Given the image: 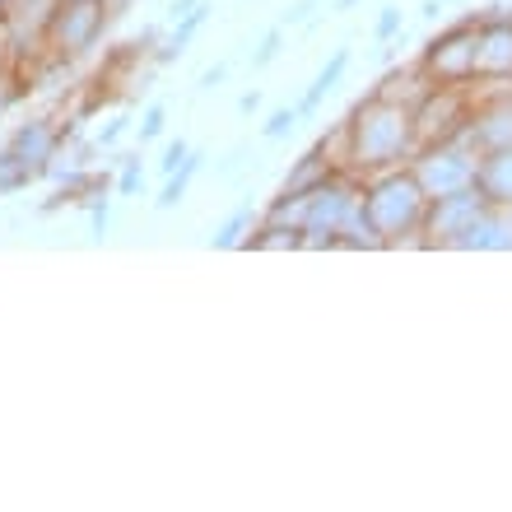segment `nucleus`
Listing matches in <instances>:
<instances>
[{
	"label": "nucleus",
	"instance_id": "obj_1",
	"mask_svg": "<svg viewBox=\"0 0 512 512\" xmlns=\"http://www.w3.org/2000/svg\"><path fill=\"white\" fill-rule=\"evenodd\" d=\"M415 135V112L401 108V103H387V98H373L354 112V159L364 168H378V163H396Z\"/></svg>",
	"mask_w": 512,
	"mask_h": 512
},
{
	"label": "nucleus",
	"instance_id": "obj_21",
	"mask_svg": "<svg viewBox=\"0 0 512 512\" xmlns=\"http://www.w3.org/2000/svg\"><path fill=\"white\" fill-rule=\"evenodd\" d=\"M108 229H112L108 205H94V238H108Z\"/></svg>",
	"mask_w": 512,
	"mask_h": 512
},
{
	"label": "nucleus",
	"instance_id": "obj_3",
	"mask_svg": "<svg viewBox=\"0 0 512 512\" xmlns=\"http://www.w3.org/2000/svg\"><path fill=\"white\" fill-rule=\"evenodd\" d=\"M103 33V0H61L52 10V38L61 56H80Z\"/></svg>",
	"mask_w": 512,
	"mask_h": 512
},
{
	"label": "nucleus",
	"instance_id": "obj_9",
	"mask_svg": "<svg viewBox=\"0 0 512 512\" xmlns=\"http://www.w3.org/2000/svg\"><path fill=\"white\" fill-rule=\"evenodd\" d=\"M210 19V10L205 5H196V10L187 14V19H177V28H173V38L163 42V52H159V66H168V61H177V56L187 52V42L201 33V24Z\"/></svg>",
	"mask_w": 512,
	"mask_h": 512
},
{
	"label": "nucleus",
	"instance_id": "obj_12",
	"mask_svg": "<svg viewBox=\"0 0 512 512\" xmlns=\"http://www.w3.org/2000/svg\"><path fill=\"white\" fill-rule=\"evenodd\" d=\"M247 224H252V210H247V205L243 210H233V215L224 219V229L215 233V247H238L243 243V233H247Z\"/></svg>",
	"mask_w": 512,
	"mask_h": 512
},
{
	"label": "nucleus",
	"instance_id": "obj_24",
	"mask_svg": "<svg viewBox=\"0 0 512 512\" xmlns=\"http://www.w3.org/2000/svg\"><path fill=\"white\" fill-rule=\"evenodd\" d=\"M359 0H336V14H345V10H354Z\"/></svg>",
	"mask_w": 512,
	"mask_h": 512
},
{
	"label": "nucleus",
	"instance_id": "obj_17",
	"mask_svg": "<svg viewBox=\"0 0 512 512\" xmlns=\"http://www.w3.org/2000/svg\"><path fill=\"white\" fill-rule=\"evenodd\" d=\"M163 122H168V112H163V103H154V108L145 112V122H140V140H159Z\"/></svg>",
	"mask_w": 512,
	"mask_h": 512
},
{
	"label": "nucleus",
	"instance_id": "obj_8",
	"mask_svg": "<svg viewBox=\"0 0 512 512\" xmlns=\"http://www.w3.org/2000/svg\"><path fill=\"white\" fill-rule=\"evenodd\" d=\"M345 70H350V52L340 47V52H336V56H331V61H326V66H322V75L312 80V89H308V94H303V103H298V117H312V112L322 108V98L331 94V89H336V84H340V75H345Z\"/></svg>",
	"mask_w": 512,
	"mask_h": 512
},
{
	"label": "nucleus",
	"instance_id": "obj_15",
	"mask_svg": "<svg viewBox=\"0 0 512 512\" xmlns=\"http://www.w3.org/2000/svg\"><path fill=\"white\" fill-rule=\"evenodd\" d=\"M275 56H280V28H270L266 38H261V47H256V52H252V66L261 70V66H270Z\"/></svg>",
	"mask_w": 512,
	"mask_h": 512
},
{
	"label": "nucleus",
	"instance_id": "obj_5",
	"mask_svg": "<svg viewBox=\"0 0 512 512\" xmlns=\"http://www.w3.org/2000/svg\"><path fill=\"white\" fill-rule=\"evenodd\" d=\"M475 33H480L475 24H461L429 42V70L443 84H457V80H471L475 75Z\"/></svg>",
	"mask_w": 512,
	"mask_h": 512
},
{
	"label": "nucleus",
	"instance_id": "obj_11",
	"mask_svg": "<svg viewBox=\"0 0 512 512\" xmlns=\"http://www.w3.org/2000/svg\"><path fill=\"white\" fill-rule=\"evenodd\" d=\"M201 159H205V154H187V159H182V168H177V173H168V182H163V191H159V210H173V205L187 196L191 177L201 173Z\"/></svg>",
	"mask_w": 512,
	"mask_h": 512
},
{
	"label": "nucleus",
	"instance_id": "obj_14",
	"mask_svg": "<svg viewBox=\"0 0 512 512\" xmlns=\"http://www.w3.org/2000/svg\"><path fill=\"white\" fill-rule=\"evenodd\" d=\"M187 154H191V149H187V140H168V145H163V159H159V173H163V177H168V173H177Z\"/></svg>",
	"mask_w": 512,
	"mask_h": 512
},
{
	"label": "nucleus",
	"instance_id": "obj_2",
	"mask_svg": "<svg viewBox=\"0 0 512 512\" xmlns=\"http://www.w3.org/2000/svg\"><path fill=\"white\" fill-rule=\"evenodd\" d=\"M364 205H368V215H373V224H378L382 243H391V238L415 233L419 224H424L429 196H424V187H419L415 173H396V177H387Z\"/></svg>",
	"mask_w": 512,
	"mask_h": 512
},
{
	"label": "nucleus",
	"instance_id": "obj_13",
	"mask_svg": "<svg viewBox=\"0 0 512 512\" xmlns=\"http://www.w3.org/2000/svg\"><path fill=\"white\" fill-rule=\"evenodd\" d=\"M298 122H303V117H298V108H280L266 126H261V135H266V140H280V135H289Z\"/></svg>",
	"mask_w": 512,
	"mask_h": 512
},
{
	"label": "nucleus",
	"instance_id": "obj_16",
	"mask_svg": "<svg viewBox=\"0 0 512 512\" xmlns=\"http://www.w3.org/2000/svg\"><path fill=\"white\" fill-rule=\"evenodd\" d=\"M396 33H401V10H396V5H387V10H382V19H378V28H373V38L391 42Z\"/></svg>",
	"mask_w": 512,
	"mask_h": 512
},
{
	"label": "nucleus",
	"instance_id": "obj_19",
	"mask_svg": "<svg viewBox=\"0 0 512 512\" xmlns=\"http://www.w3.org/2000/svg\"><path fill=\"white\" fill-rule=\"evenodd\" d=\"M224 80H229V66H210L201 75V84H196V89H201V94H210V89H219Z\"/></svg>",
	"mask_w": 512,
	"mask_h": 512
},
{
	"label": "nucleus",
	"instance_id": "obj_6",
	"mask_svg": "<svg viewBox=\"0 0 512 512\" xmlns=\"http://www.w3.org/2000/svg\"><path fill=\"white\" fill-rule=\"evenodd\" d=\"M475 70L512 75V19H489L475 33Z\"/></svg>",
	"mask_w": 512,
	"mask_h": 512
},
{
	"label": "nucleus",
	"instance_id": "obj_22",
	"mask_svg": "<svg viewBox=\"0 0 512 512\" xmlns=\"http://www.w3.org/2000/svg\"><path fill=\"white\" fill-rule=\"evenodd\" d=\"M196 5H201V0H173V10H168V14H173V24H177V19H187Z\"/></svg>",
	"mask_w": 512,
	"mask_h": 512
},
{
	"label": "nucleus",
	"instance_id": "obj_7",
	"mask_svg": "<svg viewBox=\"0 0 512 512\" xmlns=\"http://www.w3.org/2000/svg\"><path fill=\"white\" fill-rule=\"evenodd\" d=\"M475 187L489 205L508 210L512 205V145L508 149H489L485 159L475 163Z\"/></svg>",
	"mask_w": 512,
	"mask_h": 512
},
{
	"label": "nucleus",
	"instance_id": "obj_23",
	"mask_svg": "<svg viewBox=\"0 0 512 512\" xmlns=\"http://www.w3.org/2000/svg\"><path fill=\"white\" fill-rule=\"evenodd\" d=\"M256 108H261V94H256V89H252V94L238 98V112H256Z\"/></svg>",
	"mask_w": 512,
	"mask_h": 512
},
{
	"label": "nucleus",
	"instance_id": "obj_20",
	"mask_svg": "<svg viewBox=\"0 0 512 512\" xmlns=\"http://www.w3.org/2000/svg\"><path fill=\"white\" fill-rule=\"evenodd\" d=\"M126 126H131V117H112V122H108V131L98 135V145H117V140H122V135H126Z\"/></svg>",
	"mask_w": 512,
	"mask_h": 512
},
{
	"label": "nucleus",
	"instance_id": "obj_4",
	"mask_svg": "<svg viewBox=\"0 0 512 512\" xmlns=\"http://www.w3.org/2000/svg\"><path fill=\"white\" fill-rule=\"evenodd\" d=\"M475 163L480 159H466L457 149H433L429 159L415 168V177L429 201H443V196H457V191L475 187Z\"/></svg>",
	"mask_w": 512,
	"mask_h": 512
},
{
	"label": "nucleus",
	"instance_id": "obj_18",
	"mask_svg": "<svg viewBox=\"0 0 512 512\" xmlns=\"http://www.w3.org/2000/svg\"><path fill=\"white\" fill-rule=\"evenodd\" d=\"M140 182H145V168H140V159H126L122 177H117V191H122V196H131Z\"/></svg>",
	"mask_w": 512,
	"mask_h": 512
},
{
	"label": "nucleus",
	"instance_id": "obj_10",
	"mask_svg": "<svg viewBox=\"0 0 512 512\" xmlns=\"http://www.w3.org/2000/svg\"><path fill=\"white\" fill-rule=\"evenodd\" d=\"M52 149H56V135L47 131V126H42V122L24 126V131L14 135V154H19V159H33V163H42V159H52Z\"/></svg>",
	"mask_w": 512,
	"mask_h": 512
}]
</instances>
